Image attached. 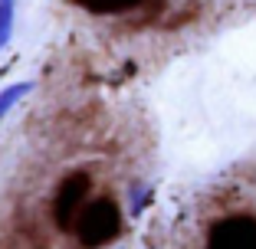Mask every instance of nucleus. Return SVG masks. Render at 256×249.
Wrapping results in <instances>:
<instances>
[{
    "label": "nucleus",
    "instance_id": "f257e3e1",
    "mask_svg": "<svg viewBox=\"0 0 256 249\" xmlns=\"http://www.w3.org/2000/svg\"><path fill=\"white\" fill-rule=\"evenodd\" d=\"M151 151L148 121L122 105L56 108L0 187V249H122Z\"/></svg>",
    "mask_w": 256,
    "mask_h": 249
},
{
    "label": "nucleus",
    "instance_id": "f03ea898",
    "mask_svg": "<svg viewBox=\"0 0 256 249\" xmlns=\"http://www.w3.org/2000/svg\"><path fill=\"white\" fill-rule=\"evenodd\" d=\"M181 249H256V187H217L200 200Z\"/></svg>",
    "mask_w": 256,
    "mask_h": 249
},
{
    "label": "nucleus",
    "instance_id": "7ed1b4c3",
    "mask_svg": "<svg viewBox=\"0 0 256 249\" xmlns=\"http://www.w3.org/2000/svg\"><path fill=\"white\" fill-rule=\"evenodd\" d=\"M79 10L92 16H112V20H125V16L144 13L151 7V0H69Z\"/></svg>",
    "mask_w": 256,
    "mask_h": 249
},
{
    "label": "nucleus",
    "instance_id": "20e7f679",
    "mask_svg": "<svg viewBox=\"0 0 256 249\" xmlns=\"http://www.w3.org/2000/svg\"><path fill=\"white\" fill-rule=\"evenodd\" d=\"M10 26H14V0H0V46L10 39Z\"/></svg>",
    "mask_w": 256,
    "mask_h": 249
},
{
    "label": "nucleus",
    "instance_id": "39448f33",
    "mask_svg": "<svg viewBox=\"0 0 256 249\" xmlns=\"http://www.w3.org/2000/svg\"><path fill=\"white\" fill-rule=\"evenodd\" d=\"M23 92H26V85H14V89H7V92H4V95H0V115L7 112V108H10V105H14L16 98H20V95H23Z\"/></svg>",
    "mask_w": 256,
    "mask_h": 249
}]
</instances>
